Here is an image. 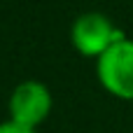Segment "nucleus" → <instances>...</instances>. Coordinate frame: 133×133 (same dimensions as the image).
<instances>
[{
  "mask_svg": "<svg viewBox=\"0 0 133 133\" xmlns=\"http://www.w3.org/2000/svg\"><path fill=\"white\" fill-rule=\"evenodd\" d=\"M0 133H35V129H28L23 124H16V122L7 119V122L0 124Z\"/></svg>",
  "mask_w": 133,
  "mask_h": 133,
  "instance_id": "4",
  "label": "nucleus"
},
{
  "mask_svg": "<svg viewBox=\"0 0 133 133\" xmlns=\"http://www.w3.org/2000/svg\"><path fill=\"white\" fill-rule=\"evenodd\" d=\"M54 98L44 82L40 79H23L14 87L7 101L9 119L16 124H23L28 129H37L51 112Z\"/></svg>",
  "mask_w": 133,
  "mask_h": 133,
  "instance_id": "3",
  "label": "nucleus"
},
{
  "mask_svg": "<svg viewBox=\"0 0 133 133\" xmlns=\"http://www.w3.org/2000/svg\"><path fill=\"white\" fill-rule=\"evenodd\" d=\"M124 37V30H119L101 12H84L70 26V42L84 58H101L115 42Z\"/></svg>",
  "mask_w": 133,
  "mask_h": 133,
  "instance_id": "1",
  "label": "nucleus"
},
{
  "mask_svg": "<svg viewBox=\"0 0 133 133\" xmlns=\"http://www.w3.org/2000/svg\"><path fill=\"white\" fill-rule=\"evenodd\" d=\"M96 77L110 96L133 101V40L124 37L115 42L96 58Z\"/></svg>",
  "mask_w": 133,
  "mask_h": 133,
  "instance_id": "2",
  "label": "nucleus"
}]
</instances>
